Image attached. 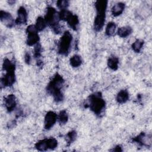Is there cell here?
Segmentation results:
<instances>
[{
	"instance_id": "obj_1",
	"label": "cell",
	"mask_w": 152,
	"mask_h": 152,
	"mask_svg": "<svg viewBox=\"0 0 152 152\" xmlns=\"http://www.w3.org/2000/svg\"><path fill=\"white\" fill-rule=\"evenodd\" d=\"M64 83L62 77L58 74H56L52 80L47 86V91L52 95L55 102H59L63 100L64 96L61 90Z\"/></svg>"
},
{
	"instance_id": "obj_2",
	"label": "cell",
	"mask_w": 152,
	"mask_h": 152,
	"mask_svg": "<svg viewBox=\"0 0 152 152\" xmlns=\"http://www.w3.org/2000/svg\"><path fill=\"white\" fill-rule=\"evenodd\" d=\"M87 104L90 110L98 116H100L103 112L106 106L105 101L102 98V94L100 92L91 94L87 99Z\"/></svg>"
},
{
	"instance_id": "obj_3",
	"label": "cell",
	"mask_w": 152,
	"mask_h": 152,
	"mask_svg": "<svg viewBox=\"0 0 152 152\" xmlns=\"http://www.w3.org/2000/svg\"><path fill=\"white\" fill-rule=\"evenodd\" d=\"M107 6V1H97L95 3L96 16L94 21V28L96 31H100L103 27L105 22Z\"/></svg>"
},
{
	"instance_id": "obj_4",
	"label": "cell",
	"mask_w": 152,
	"mask_h": 152,
	"mask_svg": "<svg viewBox=\"0 0 152 152\" xmlns=\"http://www.w3.org/2000/svg\"><path fill=\"white\" fill-rule=\"evenodd\" d=\"M72 36L71 34L66 31H65L59 42L58 52L62 55H67L69 52Z\"/></svg>"
},
{
	"instance_id": "obj_5",
	"label": "cell",
	"mask_w": 152,
	"mask_h": 152,
	"mask_svg": "<svg viewBox=\"0 0 152 152\" xmlns=\"http://www.w3.org/2000/svg\"><path fill=\"white\" fill-rule=\"evenodd\" d=\"M35 25H29L26 28L27 37L26 43L28 46L36 45L39 43V36Z\"/></svg>"
},
{
	"instance_id": "obj_6",
	"label": "cell",
	"mask_w": 152,
	"mask_h": 152,
	"mask_svg": "<svg viewBox=\"0 0 152 152\" xmlns=\"http://www.w3.org/2000/svg\"><path fill=\"white\" fill-rule=\"evenodd\" d=\"M45 20L47 24H49L50 27L59 24V15L53 7H49L47 8Z\"/></svg>"
},
{
	"instance_id": "obj_7",
	"label": "cell",
	"mask_w": 152,
	"mask_h": 152,
	"mask_svg": "<svg viewBox=\"0 0 152 152\" xmlns=\"http://www.w3.org/2000/svg\"><path fill=\"white\" fill-rule=\"evenodd\" d=\"M58 119V115L53 111H49L45 115L44 127L46 129H50L55 124Z\"/></svg>"
},
{
	"instance_id": "obj_8",
	"label": "cell",
	"mask_w": 152,
	"mask_h": 152,
	"mask_svg": "<svg viewBox=\"0 0 152 152\" xmlns=\"http://www.w3.org/2000/svg\"><path fill=\"white\" fill-rule=\"evenodd\" d=\"M0 20L7 27L11 28L14 26L15 21H14L11 14L8 12L1 10L0 11Z\"/></svg>"
},
{
	"instance_id": "obj_9",
	"label": "cell",
	"mask_w": 152,
	"mask_h": 152,
	"mask_svg": "<svg viewBox=\"0 0 152 152\" xmlns=\"http://www.w3.org/2000/svg\"><path fill=\"white\" fill-rule=\"evenodd\" d=\"M133 141L141 145L150 146L151 144V138L150 135H146L144 132H141L133 138Z\"/></svg>"
},
{
	"instance_id": "obj_10",
	"label": "cell",
	"mask_w": 152,
	"mask_h": 152,
	"mask_svg": "<svg viewBox=\"0 0 152 152\" xmlns=\"http://www.w3.org/2000/svg\"><path fill=\"white\" fill-rule=\"evenodd\" d=\"M15 81V76L14 71L7 72L6 74L1 78V84L2 87H5L11 86Z\"/></svg>"
},
{
	"instance_id": "obj_11",
	"label": "cell",
	"mask_w": 152,
	"mask_h": 152,
	"mask_svg": "<svg viewBox=\"0 0 152 152\" xmlns=\"http://www.w3.org/2000/svg\"><path fill=\"white\" fill-rule=\"evenodd\" d=\"M17 24H25L27 21V12L26 8L21 6L17 11V18L15 20Z\"/></svg>"
},
{
	"instance_id": "obj_12",
	"label": "cell",
	"mask_w": 152,
	"mask_h": 152,
	"mask_svg": "<svg viewBox=\"0 0 152 152\" xmlns=\"http://www.w3.org/2000/svg\"><path fill=\"white\" fill-rule=\"evenodd\" d=\"M4 103L8 112H12L16 107L17 102L15 96L14 94H10L4 99Z\"/></svg>"
},
{
	"instance_id": "obj_13",
	"label": "cell",
	"mask_w": 152,
	"mask_h": 152,
	"mask_svg": "<svg viewBox=\"0 0 152 152\" xmlns=\"http://www.w3.org/2000/svg\"><path fill=\"white\" fill-rule=\"evenodd\" d=\"M66 22L72 30H77L78 29L79 26V20L77 15L72 14L66 20Z\"/></svg>"
},
{
	"instance_id": "obj_14",
	"label": "cell",
	"mask_w": 152,
	"mask_h": 152,
	"mask_svg": "<svg viewBox=\"0 0 152 152\" xmlns=\"http://www.w3.org/2000/svg\"><path fill=\"white\" fill-rule=\"evenodd\" d=\"M129 99V93L126 90H121L116 96V101L120 104L126 103Z\"/></svg>"
},
{
	"instance_id": "obj_15",
	"label": "cell",
	"mask_w": 152,
	"mask_h": 152,
	"mask_svg": "<svg viewBox=\"0 0 152 152\" xmlns=\"http://www.w3.org/2000/svg\"><path fill=\"white\" fill-rule=\"evenodd\" d=\"M125 7V5L124 3L122 2H118L115 4L113 7L112 8V14L113 16H118L121 15Z\"/></svg>"
},
{
	"instance_id": "obj_16",
	"label": "cell",
	"mask_w": 152,
	"mask_h": 152,
	"mask_svg": "<svg viewBox=\"0 0 152 152\" xmlns=\"http://www.w3.org/2000/svg\"><path fill=\"white\" fill-rule=\"evenodd\" d=\"M132 31V29L130 26H124L118 28L117 33L121 37H126L130 35Z\"/></svg>"
},
{
	"instance_id": "obj_17",
	"label": "cell",
	"mask_w": 152,
	"mask_h": 152,
	"mask_svg": "<svg viewBox=\"0 0 152 152\" xmlns=\"http://www.w3.org/2000/svg\"><path fill=\"white\" fill-rule=\"evenodd\" d=\"M119 59L117 57L115 56H112L109 57L107 61V65L109 68L113 71H116L118 68Z\"/></svg>"
},
{
	"instance_id": "obj_18",
	"label": "cell",
	"mask_w": 152,
	"mask_h": 152,
	"mask_svg": "<svg viewBox=\"0 0 152 152\" xmlns=\"http://www.w3.org/2000/svg\"><path fill=\"white\" fill-rule=\"evenodd\" d=\"M2 68L4 71L6 72H10V71H14L15 68V64L10 61L8 59H5L3 62Z\"/></svg>"
},
{
	"instance_id": "obj_19",
	"label": "cell",
	"mask_w": 152,
	"mask_h": 152,
	"mask_svg": "<svg viewBox=\"0 0 152 152\" xmlns=\"http://www.w3.org/2000/svg\"><path fill=\"white\" fill-rule=\"evenodd\" d=\"M35 147L37 150H38L39 151H46V150H49L47 138L40 140L38 142H37L35 144Z\"/></svg>"
},
{
	"instance_id": "obj_20",
	"label": "cell",
	"mask_w": 152,
	"mask_h": 152,
	"mask_svg": "<svg viewBox=\"0 0 152 152\" xmlns=\"http://www.w3.org/2000/svg\"><path fill=\"white\" fill-rule=\"evenodd\" d=\"M69 62H70V65L72 67L77 68L81 65L82 63V59L80 55H74L70 58Z\"/></svg>"
},
{
	"instance_id": "obj_21",
	"label": "cell",
	"mask_w": 152,
	"mask_h": 152,
	"mask_svg": "<svg viewBox=\"0 0 152 152\" xmlns=\"http://www.w3.org/2000/svg\"><path fill=\"white\" fill-rule=\"evenodd\" d=\"M46 22L45 20V18H43L42 17H37L36 21V24H35V27L36 28V29L37 30V31H42L43 30H44L46 26Z\"/></svg>"
},
{
	"instance_id": "obj_22",
	"label": "cell",
	"mask_w": 152,
	"mask_h": 152,
	"mask_svg": "<svg viewBox=\"0 0 152 152\" xmlns=\"http://www.w3.org/2000/svg\"><path fill=\"white\" fill-rule=\"evenodd\" d=\"M116 26L115 23L113 22H109L106 27V34L108 36H113L116 30Z\"/></svg>"
},
{
	"instance_id": "obj_23",
	"label": "cell",
	"mask_w": 152,
	"mask_h": 152,
	"mask_svg": "<svg viewBox=\"0 0 152 152\" xmlns=\"http://www.w3.org/2000/svg\"><path fill=\"white\" fill-rule=\"evenodd\" d=\"M144 45V41L141 39H137L132 45V49L135 52L139 53Z\"/></svg>"
},
{
	"instance_id": "obj_24",
	"label": "cell",
	"mask_w": 152,
	"mask_h": 152,
	"mask_svg": "<svg viewBox=\"0 0 152 152\" xmlns=\"http://www.w3.org/2000/svg\"><path fill=\"white\" fill-rule=\"evenodd\" d=\"M77 138V132L75 131H71L67 133L65 135V140L68 144V145L72 143Z\"/></svg>"
},
{
	"instance_id": "obj_25",
	"label": "cell",
	"mask_w": 152,
	"mask_h": 152,
	"mask_svg": "<svg viewBox=\"0 0 152 152\" xmlns=\"http://www.w3.org/2000/svg\"><path fill=\"white\" fill-rule=\"evenodd\" d=\"M72 13L68 11V10H62L58 13L59 20L66 21L68 19V18L71 15Z\"/></svg>"
},
{
	"instance_id": "obj_26",
	"label": "cell",
	"mask_w": 152,
	"mask_h": 152,
	"mask_svg": "<svg viewBox=\"0 0 152 152\" xmlns=\"http://www.w3.org/2000/svg\"><path fill=\"white\" fill-rule=\"evenodd\" d=\"M58 119L61 124H65L68 120V115L66 112L64 110L61 111L58 116Z\"/></svg>"
},
{
	"instance_id": "obj_27",
	"label": "cell",
	"mask_w": 152,
	"mask_h": 152,
	"mask_svg": "<svg viewBox=\"0 0 152 152\" xmlns=\"http://www.w3.org/2000/svg\"><path fill=\"white\" fill-rule=\"evenodd\" d=\"M56 5L61 10H66L67 7L69 5V2L66 0H60L56 2Z\"/></svg>"
},
{
	"instance_id": "obj_28",
	"label": "cell",
	"mask_w": 152,
	"mask_h": 152,
	"mask_svg": "<svg viewBox=\"0 0 152 152\" xmlns=\"http://www.w3.org/2000/svg\"><path fill=\"white\" fill-rule=\"evenodd\" d=\"M42 52V46L41 45L38 43L36 44L34 46V56L36 58H39L41 55Z\"/></svg>"
},
{
	"instance_id": "obj_29",
	"label": "cell",
	"mask_w": 152,
	"mask_h": 152,
	"mask_svg": "<svg viewBox=\"0 0 152 152\" xmlns=\"http://www.w3.org/2000/svg\"><path fill=\"white\" fill-rule=\"evenodd\" d=\"M31 60V55L28 52H26L24 55V61L27 64H30V62Z\"/></svg>"
},
{
	"instance_id": "obj_30",
	"label": "cell",
	"mask_w": 152,
	"mask_h": 152,
	"mask_svg": "<svg viewBox=\"0 0 152 152\" xmlns=\"http://www.w3.org/2000/svg\"><path fill=\"white\" fill-rule=\"evenodd\" d=\"M113 151H121L122 149L121 147L119 145H117L116 147H115V148L113 149Z\"/></svg>"
},
{
	"instance_id": "obj_31",
	"label": "cell",
	"mask_w": 152,
	"mask_h": 152,
	"mask_svg": "<svg viewBox=\"0 0 152 152\" xmlns=\"http://www.w3.org/2000/svg\"><path fill=\"white\" fill-rule=\"evenodd\" d=\"M8 2H9V4H12L13 3L15 2V1H10Z\"/></svg>"
}]
</instances>
